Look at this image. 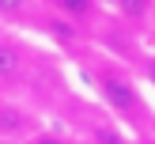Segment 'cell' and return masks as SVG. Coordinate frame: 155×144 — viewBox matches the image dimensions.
I'll return each instance as SVG.
<instances>
[{
	"mask_svg": "<svg viewBox=\"0 0 155 144\" xmlns=\"http://www.w3.org/2000/svg\"><path fill=\"white\" fill-rule=\"evenodd\" d=\"M95 83H98L102 102L110 106V114H114L117 121H125V125L136 129V133H144V129H148L151 110H148V102H144L140 87H136L125 72H117V68H102V72L95 76Z\"/></svg>",
	"mask_w": 155,
	"mask_h": 144,
	"instance_id": "6da1fadb",
	"label": "cell"
},
{
	"mask_svg": "<svg viewBox=\"0 0 155 144\" xmlns=\"http://www.w3.org/2000/svg\"><path fill=\"white\" fill-rule=\"evenodd\" d=\"M114 12H117L121 19H129V23H144V19H151V15H155V4H136V0H125V4H114Z\"/></svg>",
	"mask_w": 155,
	"mask_h": 144,
	"instance_id": "5b68a950",
	"label": "cell"
},
{
	"mask_svg": "<svg viewBox=\"0 0 155 144\" xmlns=\"http://www.w3.org/2000/svg\"><path fill=\"white\" fill-rule=\"evenodd\" d=\"M140 144H155V136H148V140H140Z\"/></svg>",
	"mask_w": 155,
	"mask_h": 144,
	"instance_id": "52a82bcc",
	"label": "cell"
},
{
	"mask_svg": "<svg viewBox=\"0 0 155 144\" xmlns=\"http://www.w3.org/2000/svg\"><path fill=\"white\" fill-rule=\"evenodd\" d=\"M27 65H30V53L19 38H8L0 34V83H19L27 76Z\"/></svg>",
	"mask_w": 155,
	"mask_h": 144,
	"instance_id": "3957f363",
	"label": "cell"
},
{
	"mask_svg": "<svg viewBox=\"0 0 155 144\" xmlns=\"http://www.w3.org/2000/svg\"><path fill=\"white\" fill-rule=\"evenodd\" d=\"M91 144H129V140L114 121H98V125H91Z\"/></svg>",
	"mask_w": 155,
	"mask_h": 144,
	"instance_id": "277c9868",
	"label": "cell"
},
{
	"mask_svg": "<svg viewBox=\"0 0 155 144\" xmlns=\"http://www.w3.org/2000/svg\"><path fill=\"white\" fill-rule=\"evenodd\" d=\"M42 133V118L30 106L0 99V144H30Z\"/></svg>",
	"mask_w": 155,
	"mask_h": 144,
	"instance_id": "7a4b0ae2",
	"label": "cell"
},
{
	"mask_svg": "<svg viewBox=\"0 0 155 144\" xmlns=\"http://www.w3.org/2000/svg\"><path fill=\"white\" fill-rule=\"evenodd\" d=\"M30 144H68V140H64V136H57V133H45V129H42Z\"/></svg>",
	"mask_w": 155,
	"mask_h": 144,
	"instance_id": "8992f818",
	"label": "cell"
}]
</instances>
